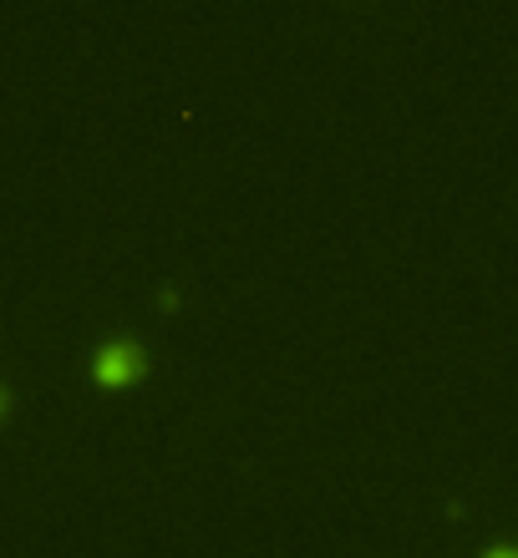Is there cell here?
<instances>
[{
    "label": "cell",
    "mask_w": 518,
    "mask_h": 558,
    "mask_svg": "<svg viewBox=\"0 0 518 558\" xmlns=\"http://www.w3.org/2000/svg\"><path fill=\"white\" fill-rule=\"evenodd\" d=\"M5 407H11V397H5V386H0V416H5Z\"/></svg>",
    "instance_id": "3957f363"
},
{
    "label": "cell",
    "mask_w": 518,
    "mask_h": 558,
    "mask_svg": "<svg viewBox=\"0 0 518 558\" xmlns=\"http://www.w3.org/2000/svg\"><path fill=\"white\" fill-rule=\"evenodd\" d=\"M148 371V345L133 336H112L92 351V381L97 386H133Z\"/></svg>",
    "instance_id": "6da1fadb"
},
{
    "label": "cell",
    "mask_w": 518,
    "mask_h": 558,
    "mask_svg": "<svg viewBox=\"0 0 518 558\" xmlns=\"http://www.w3.org/2000/svg\"><path fill=\"white\" fill-rule=\"evenodd\" d=\"M478 558H518V538H498V544H489Z\"/></svg>",
    "instance_id": "7a4b0ae2"
}]
</instances>
